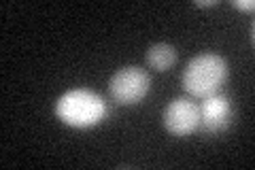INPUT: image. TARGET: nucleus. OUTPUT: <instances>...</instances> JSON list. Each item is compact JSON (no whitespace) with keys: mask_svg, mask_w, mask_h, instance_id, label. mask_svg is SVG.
<instances>
[{"mask_svg":"<svg viewBox=\"0 0 255 170\" xmlns=\"http://www.w3.org/2000/svg\"><path fill=\"white\" fill-rule=\"evenodd\" d=\"M228 81V62L217 53H200L187 62L181 85L191 98H209L219 94Z\"/></svg>","mask_w":255,"mask_h":170,"instance_id":"nucleus-1","label":"nucleus"},{"mask_svg":"<svg viewBox=\"0 0 255 170\" xmlns=\"http://www.w3.org/2000/svg\"><path fill=\"white\" fill-rule=\"evenodd\" d=\"M107 102L102 100L100 94H96L85 87H77L66 94H62L55 102V117L62 124L70 128H92L98 126L107 117Z\"/></svg>","mask_w":255,"mask_h":170,"instance_id":"nucleus-2","label":"nucleus"},{"mask_svg":"<svg viewBox=\"0 0 255 170\" xmlns=\"http://www.w3.org/2000/svg\"><path fill=\"white\" fill-rule=\"evenodd\" d=\"M149 90H151V77L140 66H124L109 79L111 98L117 104H124V107L138 104L149 94Z\"/></svg>","mask_w":255,"mask_h":170,"instance_id":"nucleus-3","label":"nucleus"},{"mask_svg":"<svg viewBox=\"0 0 255 170\" xmlns=\"http://www.w3.org/2000/svg\"><path fill=\"white\" fill-rule=\"evenodd\" d=\"M164 128L174 136H189L200 128V107L191 98H174L164 109Z\"/></svg>","mask_w":255,"mask_h":170,"instance_id":"nucleus-4","label":"nucleus"},{"mask_svg":"<svg viewBox=\"0 0 255 170\" xmlns=\"http://www.w3.org/2000/svg\"><path fill=\"white\" fill-rule=\"evenodd\" d=\"M232 124V100L226 94H215L200 104V128L206 134H219Z\"/></svg>","mask_w":255,"mask_h":170,"instance_id":"nucleus-5","label":"nucleus"},{"mask_svg":"<svg viewBox=\"0 0 255 170\" xmlns=\"http://www.w3.org/2000/svg\"><path fill=\"white\" fill-rule=\"evenodd\" d=\"M177 62V49L168 43H155L149 47L147 51V64L149 68H153L157 72H166L174 66Z\"/></svg>","mask_w":255,"mask_h":170,"instance_id":"nucleus-6","label":"nucleus"},{"mask_svg":"<svg viewBox=\"0 0 255 170\" xmlns=\"http://www.w3.org/2000/svg\"><path fill=\"white\" fill-rule=\"evenodd\" d=\"M236 9H241V11H253L255 9V2L253 0H234L232 2Z\"/></svg>","mask_w":255,"mask_h":170,"instance_id":"nucleus-7","label":"nucleus"},{"mask_svg":"<svg viewBox=\"0 0 255 170\" xmlns=\"http://www.w3.org/2000/svg\"><path fill=\"white\" fill-rule=\"evenodd\" d=\"M194 4L206 9V6H215V4H217V0H194Z\"/></svg>","mask_w":255,"mask_h":170,"instance_id":"nucleus-8","label":"nucleus"}]
</instances>
